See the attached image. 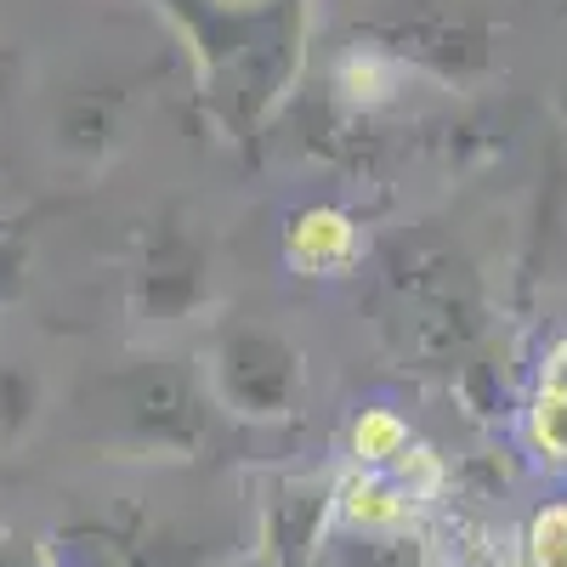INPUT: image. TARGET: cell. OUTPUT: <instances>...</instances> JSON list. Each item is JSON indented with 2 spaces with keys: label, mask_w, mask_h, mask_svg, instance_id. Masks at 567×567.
I'll return each mask as SVG.
<instances>
[{
  "label": "cell",
  "mask_w": 567,
  "mask_h": 567,
  "mask_svg": "<svg viewBox=\"0 0 567 567\" xmlns=\"http://www.w3.org/2000/svg\"><path fill=\"white\" fill-rule=\"evenodd\" d=\"M210 567H272V556H267V545H256V550H245V556H221V561H210Z\"/></svg>",
  "instance_id": "16"
},
{
  "label": "cell",
  "mask_w": 567,
  "mask_h": 567,
  "mask_svg": "<svg viewBox=\"0 0 567 567\" xmlns=\"http://www.w3.org/2000/svg\"><path fill=\"white\" fill-rule=\"evenodd\" d=\"M358 40L392 69L471 85L494 69V23L471 0H392L358 23Z\"/></svg>",
  "instance_id": "4"
},
{
  "label": "cell",
  "mask_w": 567,
  "mask_h": 567,
  "mask_svg": "<svg viewBox=\"0 0 567 567\" xmlns=\"http://www.w3.org/2000/svg\"><path fill=\"white\" fill-rule=\"evenodd\" d=\"M40 409H45L40 374L23 369V363H0V449L18 443L29 425L40 420Z\"/></svg>",
  "instance_id": "11"
},
{
  "label": "cell",
  "mask_w": 567,
  "mask_h": 567,
  "mask_svg": "<svg viewBox=\"0 0 567 567\" xmlns=\"http://www.w3.org/2000/svg\"><path fill=\"white\" fill-rule=\"evenodd\" d=\"M528 443L545 465L567 471V341L539 369V392L528 409Z\"/></svg>",
  "instance_id": "10"
},
{
  "label": "cell",
  "mask_w": 567,
  "mask_h": 567,
  "mask_svg": "<svg viewBox=\"0 0 567 567\" xmlns=\"http://www.w3.org/2000/svg\"><path fill=\"white\" fill-rule=\"evenodd\" d=\"M18 85H23V52L18 45H0V103H12Z\"/></svg>",
  "instance_id": "15"
},
{
  "label": "cell",
  "mask_w": 567,
  "mask_h": 567,
  "mask_svg": "<svg viewBox=\"0 0 567 567\" xmlns=\"http://www.w3.org/2000/svg\"><path fill=\"white\" fill-rule=\"evenodd\" d=\"M205 386L221 414L250 425H284L301 414L307 398V358L290 336L267 323L227 318L205 352Z\"/></svg>",
  "instance_id": "5"
},
{
  "label": "cell",
  "mask_w": 567,
  "mask_h": 567,
  "mask_svg": "<svg viewBox=\"0 0 567 567\" xmlns=\"http://www.w3.org/2000/svg\"><path fill=\"white\" fill-rule=\"evenodd\" d=\"M85 403L120 449L159 460H194L216 425V398L205 374L176 358H131L125 369L91 381Z\"/></svg>",
  "instance_id": "2"
},
{
  "label": "cell",
  "mask_w": 567,
  "mask_h": 567,
  "mask_svg": "<svg viewBox=\"0 0 567 567\" xmlns=\"http://www.w3.org/2000/svg\"><path fill=\"white\" fill-rule=\"evenodd\" d=\"M284 261L307 278H329L358 261V221L329 210V205H312V210H296L290 227H284Z\"/></svg>",
  "instance_id": "9"
},
{
  "label": "cell",
  "mask_w": 567,
  "mask_h": 567,
  "mask_svg": "<svg viewBox=\"0 0 567 567\" xmlns=\"http://www.w3.org/2000/svg\"><path fill=\"white\" fill-rule=\"evenodd\" d=\"M154 7L187 34L199 74V97L216 125L256 148L278 97L296 85L312 0H267V7H216V0H154Z\"/></svg>",
  "instance_id": "1"
},
{
  "label": "cell",
  "mask_w": 567,
  "mask_h": 567,
  "mask_svg": "<svg viewBox=\"0 0 567 567\" xmlns=\"http://www.w3.org/2000/svg\"><path fill=\"white\" fill-rule=\"evenodd\" d=\"M550 109H556V120L567 125V74H561V85H556V97H550Z\"/></svg>",
  "instance_id": "17"
},
{
  "label": "cell",
  "mask_w": 567,
  "mask_h": 567,
  "mask_svg": "<svg viewBox=\"0 0 567 567\" xmlns=\"http://www.w3.org/2000/svg\"><path fill=\"white\" fill-rule=\"evenodd\" d=\"M40 545H45V567H187L176 550V534L131 505L69 516Z\"/></svg>",
  "instance_id": "7"
},
{
  "label": "cell",
  "mask_w": 567,
  "mask_h": 567,
  "mask_svg": "<svg viewBox=\"0 0 567 567\" xmlns=\"http://www.w3.org/2000/svg\"><path fill=\"white\" fill-rule=\"evenodd\" d=\"M0 567H45V545L18 534L12 523H0Z\"/></svg>",
  "instance_id": "14"
},
{
  "label": "cell",
  "mask_w": 567,
  "mask_h": 567,
  "mask_svg": "<svg viewBox=\"0 0 567 567\" xmlns=\"http://www.w3.org/2000/svg\"><path fill=\"white\" fill-rule=\"evenodd\" d=\"M523 567H567V499L534 511L523 534Z\"/></svg>",
  "instance_id": "12"
},
{
  "label": "cell",
  "mask_w": 567,
  "mask_h": 567,
  "mask_svg": "<svg viewBox=\"0 0 567 567\" xmlns=\"http://www.w3.org/2000/svg\"><path fill=\"white\" fill-rule=\"evenodd\" d=\"M386 301L414 358H460L483 336V290L449 245L403 239L386 261Z\"/></svg>",
  "instance_id": "3"
},
{
  "label": "cell",
  "mask_w": 567,
  "mask_h": 567,
  "mask_svg": "<svg viewBox=\"0 0 567 567\" xmlns=\"http://www.w3.org/2000/svg\"><path fill=\"white\" fill-rule=\"evenodd\" d=\"M125 131H131V97L125 85H80L58 97L52 114V136L58 148L80 165H103L125 148Z\"/></svg>",
  "instance_id": "8"
},
{
  "label": "cell",
  "mask_w": 567,
  "mask_h": 567,
  "mask_svg": "<svg viewBox=\"0 0 567 567\" xmlns=\"http://www.w3.org/2000/svg\"><path fill=\"white\" fill-rule=\"evenodd\" d=\"M29 284V227L0 221V307H12Z\"/></svg>",
  "instance_id": "13"
},
{
  "label": "cell",
  "mask_w": 567,
  "mask_h": 567,
  "mask_svg": "<svg viewBox=\"0 0 567 567\" xmlns=\"http://www.w3.org/2000/svg\"><path fill=\"white\" fill-rule=\"evenodd\" d=\"M210 296V256L176 216H159L136 233L131 261V318L142 323H176L194 318Z\"/></svg>",
  "instance_id": "6"
}]
</instances>
